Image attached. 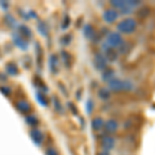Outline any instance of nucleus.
Segmentation results:
<instances>
[{
	"instance_id": "obj_1",
	"label": "nucleus",
	"mask_w": 155,
	"mask_h": 155,
	"mask_svg": "<svg viewBox=\"0 0 155 155\" xmlns=\"http://www.w3.org/2000/svg\"><path fill=\"white\" fill-rule=\"evenodd\" d=\"M137 27V21L132 18H126L123 19L122 21H120L118 25H117V28L121 33L124 34H130L132 32L136 31Z\"/></svg>"
},
{
	"instance_id": "obj_2",
	"label": "nucleus",
	"mask_w": 155,
	"mask_h": 155,
	"mask_svg": "<svg viewBox=\"0 0 155 155\" xmlns=\"http://www.w3.org/2000/svg\"><path fill=\"white\" fill-rule=\"evenodd\" d=\"M122 44H123V38H122L121 34L118 33V32H111L110 34H107L106 42L107 47L115 49L119 48Z\"/></svg>"
},
{
	"instance_id": "obj_3",
	"label": "nucleus",
	"mask_w": 155,
	"mask_h": 155,
	"mask_svg": "<svg viewBox=\"0 0 155 155\" xmlns=\"http://www.w3.org/2000/svg\"><path fill=\"white\" fill-rule=\"evenodd\" d=\"M116 145V139L112 137L111 134H104L101 139V146L104 149V151H107L112 150Z\"/></svg>"
},
{
	"instance_id": "obj_4",
	"label": "nucleus",
	"mask_w": 155,
	"mask_h": 155,
	"mask_svg": "<svg viewBox=\"0 0 155 155\" xmlns=\"http://www.w3.org/2000/svg\"><path fill=\"white\" fill-rule=\"evenodd\" d=\"M29 136H30V139L32 140V142H33L36 146H41L45 141L44 132L38 128H32L29 132Z\"/></svg>"
},
{
	"instance_id": "obj_5",
	"label": "nucleus",
	"mask_w": 155,
	"mask_h": 155,
	"mask_svg": "<svg viewBox=\"0 0 155 155\" xmlns=\"http://www.w3.org/2000/svg\"><path fill=\"white\" fill-rule=\"evenodd\" d=\"M93 65L97 71H104V69H107V59L104 58V55L96 54L93 58Z\"/></svg>"
},
{
	"instance_id": "obj_6",
	"label": "nucleus",
	"mask_w": 155,
	"mask_h": 155,
	"mask_svg": "<svg viewBox=\"0 0 155 155\" xmlns=\"http://www.w3.org/2000/svg\"><path fill=\"white\" fill-rule=\"evenodd\" d=\"M118 12L116 11V9L114 8H110V9H107V11L104 12V14H102V18H104V21L106 22V23H114L115 21H116L117 19H118Z\"/></svg>"
},
{
	"instance_id": "obj_7",
	"label": "nucleus",
	"mask_w": 155,
	"mask_h": 155,
	"mask_svg": "<svg viewBox=\"0 0 155 155\" xmlns=\"http://www.w3.org/2000/svg\"><path fill=\"white\" fill-rule=\"evenodd\" d=\"M119 128V123L117 120L115 119H109L104 122V129L107 132V134H112L114 132H116Z\"/></svg>"
},
{
	"instance_id": "obj_8",
	"label": "nucleus",
	"mask_w": 155,
	"mask_h": 155,
	"mask_svg": "<svg viewBox=\"0 0 155 155\" xmlns=\"http://www.w3.org/2000/svg\"><path fill=\"white\" fill-rule=\"evenodd\" d=\"M16 109L18 110V112H20L21 114L24 115H28L31 111V106L27 101H24V99H20L16 102Z\"/></svg>"
},
{
	"instance_id": "obj_9",
	"label": "nucleus",
	"mask_w": 155,
	"mask_h": 155,
	"mask_svg": "<svg viewBox=\"0 0 155 155\" xmlns=\"http://www.w3.org/2000/svg\"><path fill=\"white\" fill-rule=\"evenodd\" d=\"M109 85V89L112 90L114 92H120V91H124V81L120 79H114L107 83Z\"/></svg>"
},
{
	"instance_id": "obj_10",
	"label": "nucleus",
	"mask_w": 155,
	"mask_h": 155,
	"mask_svg": "<svg viewBox=\"0 0 155 155\" xmlns=\"http://www.w3.org/2000/svg\"><path fill=\"white\" fill-rule=\"evenodd\" d=\"M59 69V58L56 54H52L49 58V71L53 74H57Z\"/></svg>"
},
{
	"instance_id": "obj_11",
	"label": "nucleus",
	"mask_w": 155,
	"mask_h": 155,
	"mask_svg": "<svg viewBox=\"0 0 155 155\" xmlns=\"http://www.w3.org/2000/svg\"><path fill=\"white\" fill-rule=\"evenodd\" d=\"M12 41H14L15 45H16L19 49H21V50L28 49V46H29L28 42H27V41L24 38V37H22L21 35H20L19 33H16V34L12 35Z\"/></svg>"
},
{
	"instance_id": "obj_12",
	"label": "nucleus",
	"mask_w": 155,
	"mask_h": 155,
	"mask_svg": "<svg viewBox=\"0 0 155 155\" xmlns=\"http://www.w3.org/2000/svg\"><path fill=\"white\" fill-rule=\"evenodd\" d=\"M104 58L109 62H114L118 58V53H117V51L115 49L110 48L106 45L104 46Z\"/></svg>"
},
{
	"instance_id": "obj_13",
	"label": "nucleus",
	"mask_w": 155,
	"mask_h": 155,
	"mask_svg": "<svg viewBox=\"0 0 155 155\" xmlns=\"http://www.w3.org/2000/svg\"><path fill=\"white\" fill-rule=\"evenodd\" d=\"M104 121L101 117H94L91 121V128L93 129L94 131L98 132L104 129Z\"/></svg>"
},
{
	"instance_id": "obj_14",
	"label": "nucleus",
	"mask_w": 155,
	"mask_h": 155,
	"mask_svg": "<svg viewBox=\"0 0 155 155\" xmlns=\"http://www.w3.org/2000/svg\"><path fill=\"white\" fill-rule=\"evenodd\" d=\"M83 33H84V36L88 39H93L94 37L96 36L95 30H94L93 26H92V25H89V24H87L84 26Z\"/></svg>"
},
{
	"instance_id": "obj_15",
	"label": "nucleus",
	"mask_w": 155,
	"mask_h": 155,
	"mask_svg": "<svg viewBox=\"0 0 155 155\" xmlns=\"http://www.w3.org/2000/svg\"><path fill=\"white\" fill-rule=\"evenodd\" d=\"M25 122L27 123V125L32 127V128H36V126L39 124V120L35 115H26Z\"/></svg>"
},
{
	"instance_id": "obj_16",
	"label": "nucleus",
	"mask_w": 155,
	"mask_h": 155,
	"mask_svg": "<svg viewBox=\"0 0 155 155\" xmlns=\"http://www.w3.org/2000/svg\"><path fill=\"white\" fill-rule=\"evenodd\" d=\"M18 33L24 38H31L32 37L31 30H30L29 27L25 26V25H20L18 27Z\"/></svg>"
},
{
	"instance_id": "obj_17",
	"label": "nucleus",
	"mask_w": 155,
	"mask_h": 155,
	"mask_svg": "<svg viewBox=\"0 0 155 155\" xmlns=\"http://www.w3.org/2000/svg\"><path fill=\"white\" fill-rule=\"evenodd\" d=\"M61 58H62V61H63L65 67H67V68H71V66L72 64L71 55L69 53H67V52H65V51H62L61 52Z\"/></svg>"
},
{
	"instance_id": "obj_18",
	"label": "nucleus",
	"mask_w": 155,
	"mask_h": 155,
	"mask_svg": "<svg viewBox=\"0 0 155 155\" xmlns=\"http://www.w3.org/2000/svg\"><path fill=\"white\" fill-rule=\"evenodd\" d=\"M97 95L101 99L102 101H107V99H110V97H111V92H110V89L106 88V87H102L98 90V93H97Z\"/></svg>"
},
{
	"instance_id": "obj_19",
	"label": "nucleus",
	"mask_w": 155,
	"mask_h": 155,
	"mask_svg": "<svg viewBox=\"0 0 155 155\" xmlns=\"http://www.w3.org/2000/svg\"><path fill=\"white\" fill-rule=\"evenodd\" d=\"M114 76H115V71H113V69L111 68H107V69H104V72H102V80H104V82H107L109 83L111 80L114 79Z\"/></svg>"
},
{
	"instance_id": "obj_20",
	"label": "nucleus",
	"mask_w": 155,
	"mask_h": 155,
	"mask_svg": "<svg viewBox=\"0 0 155 155\" xmlns=\"http://www.w3.org/2000/svg\"><path fill=\"white\" fill-rule=\"evenodd\" d=\"M36 98H37V101H38V102L41 104L42 107L48 106L49 101H48V98L46 97V93H44V92H41V91L37 92V93H36Z\"/></svg>"
},
{
	"instance_id": "obj_21",
	"label": "nucleus",
	"mask_w": 155,
	"mask_h": 155,
	"mask_svg": "<svg viewBox=\"0 0 155 155\" xmlns=\"http://www.w3.org/2000/svg\"><path fill=\"white\" fill-rule=\"evenodd\" d=\"M6 71L7 74H9V76H17L18 74V67H17V65H15L14 63H8L6 65Z\"/></svg>"
},
{
	"instance_id": "obj_22",
	"label": "nucleus",
	"mask_w": 155,
	"mask_h": 155,
	"mask_svg": "<svg viewBox=\"0 0 155 155\" xmlns=\"http://www.w3.org/2000/svg\"><path fill=\"white\" fill-rule=\"evenodd\" d=\"M37 29H38V32L44 36H47L49 33V29H48V26L44 23V22H39L38 23V26H37Z\"/></svg>"
},
{
	"instance_id": "obj_23",
	"label": "nucleus",
	"mask_w": 155,
	"mask_h": 155,
	"mask_svg": "<svg viewBox=\"0 0 155 155\" xmlns=\"http://www.w3.org/2000/svg\"><path fill=\"white\" fill-rule=\"evenodd\" d=\"M4 23L7 25V27H14L16 25V19L12 15H6L4 17Z\"/></svg>"
},
{
	"instance_id": "obj_24",
	"label": "nucleus",
	"mask_w": 155,
	"mask_h": 155,
	"mask_svg": "<svg viewBox=\"0 0 155 155\" xmlns=\"http://www.w3.org/2000/svg\"><path fill=\"white\" fill-rule=\"evenodd\" d=\"M53 104H54V107H55V111L58 112V113H63V107H62L61 102L57 97H53Z\"/></svg>"
},
{
	"instance_id": "obj_25",
	"label": "nucleus",
	"mask_w": 155,
	"mask_h": 155,
	"mask_svg": "<svg viewBox=\"0 0 155 155\" xmlns=\"http://www.w3.org/2000/svg\"><path fill=\"white\" fill-rule=\"evenodd\" d=\"M110 3H111V5L114 6L115 8L121 9L122 7H123L126 4V1H122V0H112Z\"/></svg>"
},
{
	"instance_id": "obj_26",
	"label": "nucleus",
	"mask_w": 155,
	"mask_h": 155,
	"mask_svg": "<svg viewBox=\"0 0 155 155\" xmlns=\"http://www.w3.org/2000/svg\"><path fill=\"white\" fill-rule=\"evenodd\" d=\"M71 39H72V37H71V34L68 33V34H64V35L61 37L60 41H61V44L64 45V46H68V45L71 44Z\"/></svg>"
},
{
	"instance_id": "obj_27",
	"label": "nucleus",
	"mask_w": 155,
	"mask_h": 155,
	"mask_svg": "<svg viewBox=\"0 0 155 155\" xmlns=\"http://www.w3.org/2000/svg\"><path fill=\"white\" fill-rule=\"evenodd\" d=\"M119 48H120V53H121V54H126L127 52H129V50H130V45H129L128 42L123 41V44H122Z\"/></svg>"
},
{
	"instance_id": "obj_28",
	"label": "nucleus",
	"mask_w": 155,
	"mask_h": 155,
	"mask_svg": "<svg viewBox=\"0 0 155 155\" xmlns=\"http://www.w3.org/2000/svg\"><path fill=\"white\" fill-rule=\"evenodd\" d=\"M69 24H71V18H69L68 16H65V17H64V18H63V21H62V24H61L62 29H66V28H68Z\"/></svg>"
},
{
	"instance_id": "obj_29",
	"label": "nucleus",
	"mask_w": 155,
	"mask_h": 155,
	"mask_svg": "<svg viewBox=\"0 0 155 155\" xmlns=\"http://www.w3.org/2000/svg\"><path fill=\"white\" fill-rule=\"evenodd\" d=\"M134 89V85L130 81L128 80H125L124 81V91H130V90Z\"/></svg>"
},
{
	"instance_id": "obj_30",
	"label": "nucleus",
	"mask_w": 155,
	"mask_h": 155,
	"mask_svg": "<svg viewBox=\"0 0 155 155\" xmlns=\"http://www.w3.org/2000/svg\"><path fill=\"white\" fill-rule=\"evenodd\" d=\"M93 107H94L93 101H92L91 99H89V101H87V104H86V110H87V113H88V114H91V113H92V111H93Z\"/></svg>"
},
{
	"instance_id": "obj_31",
	"label": "nucleus",
	"mask_w": 155,
	"mask_h": 155,
	"mask_svg": "<svg viewBox=\"0 0 155 155\" xmlns=\"http://www.w3.org/2000/svg\"><path fill=\"white\" fill-rule=\"evenodd\" d=\"M45 155H59V153L55 148H53V147H50V148H48L46 150Z\"/></svg>"
},
{
	"instance_id": "obj_32",
	"label": "nucleus",
	"mask_w": 155,
	"mask_h": 155,
	"mask_svg": "<svg viewBox=\"0 0 155 155\" xmlns=\"http://www.w3.org/2000/svg\"><path fill=\"white\" fill-rule=\"evenodd\" d=\"M0 91H1V93L4 94V95H9V94H11V88H8V87H6V86L0 87Z\"/></svg>"
},
{
	"instance_id": "obj_33",
	"label": "nucleus",
	"mask_w": 155,
	"mask_h": 155,
	"mask_svg": "<svg viewBox=\"0 0 155 155\" xmlns=\"http://www.w3.org/2000/svg\"><path fill=\"white\" fill-rule=\"evenodd\" d=\"M68 107H71V110L72 113L76 114V115L78 114V110H77V107H76V106H74L72 104H68Z\"/></svg>"
},
{
	"instance_id": "obj_34",
	"label": "nucleus",
	"mask_w": 155,
	"mask_h": 155,
	"mask_svg": "<svg viewBox=\"0 0 155 155\" xmlns=\"http://www.w3.org/2000/svg\"><path fill=\"white\" fill-rule=\"evenodd\" d=\"M0 5H1L2 7H3V8H4V11H6V8H7V7H8V5H9V4L7 3V2L1 1V2H0Z\"/></svg>"
},
{
	"instance_id": "obj_35",
	"label": "nucleus",
	"mask_w": 155,
	"mask_h": 155,
	"mask_svg": "<svg viewBox=\"0 0 155 155\" xmlns=\"http://www.w3.org/2000/svg\"><path fill=\"white\" fill-rule=\"evenodd\" d=\"M96 155H111V154H110V152H107V151H104V150H102V151H99L98 153H97Z\"/></svg>"
}]
</instances>
